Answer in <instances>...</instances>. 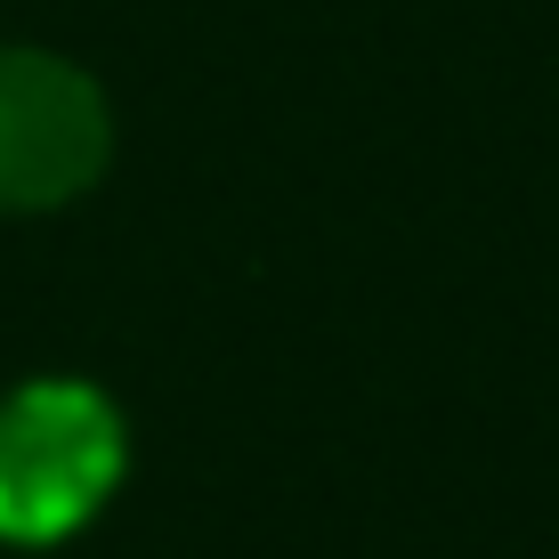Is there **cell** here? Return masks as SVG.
<instances>
[{"mask_svg": "<svg viewBox=\"0 0 559 559\" xmlns=\"http://www.w3.org/2000/svg\"><path fill=\"white\" fill-rule=\"evenodd\" d=\"M122 487V414L82 381H33L0 406V544H66Z\"/></svg>", "mask_w": 559, "mask_h": 559, "instance_id": "cell-1", "label": "cell"}, {"mask_svg": "<svg viewBox=\"0 0 559 559\" xmlns=\"http://www.w3.org/2000/svg\"><path fill=\"white\" fill-rule=\"evenodd\" d=\"M114 122L82 66L49 49H0V211L73 203L106 170Z\"/></svg>", "mask_w": 559, "mask_h": 559, "instance_id": "cell-2", "label": "cell"}]
</instances>
